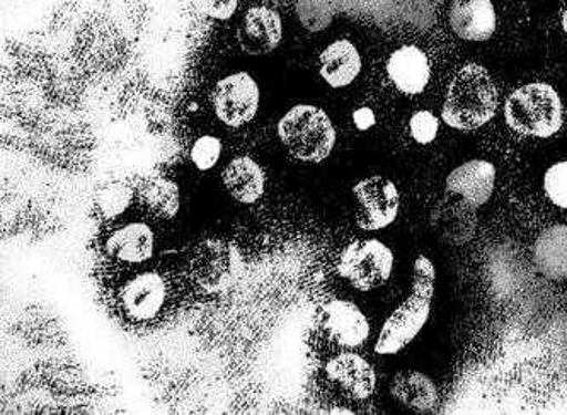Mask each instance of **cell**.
<instances>
[{"instance_id":"obj_18","label":"cell","mask_w":567,"mask_h":415,"mask_svg":"<svg viewBox=\"0 0 567 415\" xmlns=\"http://www.w3.org/2000/svg\"><path fill=\"white\" fill-rule=\"evenodd\" d=\"M225 189L243 205H252L261 198L266 188V176L251 157L234 158L221 174Z\"/></svg>"},{"instance_id":"obj_25","label":"cell","mask_w":567,"mask_h":415,"mask_svg":"<svg viewBox=\"0 0 567 415\" xmlns=\"http://www.w3.org/2000/svg\"><path fill=\"white\" fill-rule=\"evenodd\" d=\"M544 189L554 205L567 210V160L549 167L544 177Z\"/></svg>"},{"instance_id":"obj_26","label":"cell","mask_w":567,"mask_h":415,"mask_svg":"<svg viewBox=\"0 0 567 415\" xmlns=\"http://www.w3.org/2000/svg\"><path fill=\"white\" fill-rule=\"evenodd\" d=\"M411 135L421 145L431 144L439 135L440 123L430 111H417L410 122Z\"/></svg>"},{"instance_id":"obj_12","label":"cell","mask_w":567,"mask_h":415,"mask_svg":"<svg viewBox=\"0 0 567 415\" xmlns=\"http://www.w3.org/2000/svg\"><path fill=\"white\" fill-rule=\"evenodd\" d=\"M326 376L351 401H367L377 388V375L369 361L354 353H341L326 364Z\"/></svg>"},{"instance_id":"obj_8","label":"cell","mask_w":567,"mask_h":415,"mask_svg":"<svg viewBox=\"0 0 567 415\" xmlns=\"http://www.w3.org/2000/svg\"><path fill=\"white\" fill-rule=\"evenodd\" d=\"M358 203L357 225L361 230L375 232L388 228L398 218L401 196L392 180L383 176H370L353 188Z\"/></svg>"},{"instance_id":"obj_27","label":"cell","mask_w":567,"mask_h":415,"mask_svg":"<svg viewBox=\"0 0 567 415\" xmlns=\"http://www.w3.org/2000/svg\"><path fill=\"white\" fill-rule=\"evenodd\" d=\"M196 6L208 18L227 21L236 14L239 0H196Z\"/></svg>"},{"instance_id":"obj_9","label":"cell","mask_w":567,"mask_h":415,"mask_svg":"<svg viewBox=\"0 0 567 415\" xmlns=\"http://www.w3.org/2000/svg\"><path fill=\"white\" fill-rule=\"evenodd\" d=\"M215 114L224 125L239 128L255 120L259 107V87L246 72L221 79L212 92Z\"/></svg>"},{"instance_id":"obj_28","label":"cell","mask_w":567,"mask_h":415,"mask_svg":"<svg viewBox=\"0 0 567 415\" xmlns=\"http://www.w3.org/2000/svg\"><path fill=\"white\" fill-rule=\"evenodd\" d=\"M563 30L567 34V11L563 14Z\"/></svg>"},{"instance_id":"obj_21","label":"cell","mask_w":567,"mask_h":415,"mask_svg":"<svg viewBox=\"0 0 567 415\" xmlns=\"http://www.w3.org/2000/svg\"><path fill=\"white\" fill-rule=\"evenodd\" d=\"M142 206L148 214L169 220L179 211V188L166 177H148L138 189Z\"/></svg>"},{"instance_id":"obj_3","label":"cell","mask_w":567,"mask_h":415,"mask_svg":"<svg viewBox=\"0 0 567 415\" xmlns=\"http://www.w3.org/2000/svg\"><path fill=\"white\" fill-rule=\"evenodd\" d=\"M436 272L430 259L420 256L414 264L413 290L410 297L385 320L375 353L380 356L398 354L420 334L431 312V300L435 293Z\"/></svg>"},{"instance_id":"obj_15","label":"cell","mask_w":567,"mask_h":415,"mask_svg":"<svg viewBox=\"0 0 567 415\" xmlns=\"http://www.w3.org/2000/svg\"><path fill=\"white\" fill-rule=\"evenodd\" d=\"M388 74L399 92L417 96L430 84L431 66L417 46L405 44L389 56Z\"/></svg>"},{"instance_id":"obj_5","label":"cell","mask_w":567,"mask_h":415,"mask_svg":"<svg viewBox=\"0 0 567 415\" xmlns=\"http://www.w3.org/2000/svg\"><path fill=\"white\" fill-rule=\"evenodd\" d=\"M281 144L302 163L319 164L331 155L336 129L324 110L310 104L291 107L278 123Z\"/></svg>"},{"instance_id":"obj_20","label":"cell","mask_w":567,"mask_h":415,"mask_svg":"<svg viewBox=\"0 0 567 415\" xmlns=\"http://www.w3.org/2000/svg\"><path fill=\"white\" fill-rule=\"evenodd\" d=\"M391 395L405 408L430 412L439 404V390L424 373L405 370L399 372L391 382Z\"/></svg>"},{"instance_id":"obj_17","label":"cell","mask_w":567,"mask_h":415,"mask_svg":"<svg viewBox=\"0 0 567 415\" xmlns=\"http://www.w3.org/2000/svg\"><path fill=\"white\" fill-rule=\"evenodd\" d=\"M534 264L547 280H566L567 225H554L538 236L534 243Z\"/></svg>"},{"instance_id":"obj_2","label":"cell","mask_w":567,"mask_h":415,"mask_svg":"<svg viewBox=\"0 0 567 415\" xmlns=\"http://www.w3.org/2000/svg\"><path fill=\"white\" fill-rule=\"evenodd\" d=\"M496 84L480 63H467L453 75L442 107V118L450 128L472 132L487 125L497 110Z\"/></svg>"},{"instance_id":"obj_14","label":"cell","mask_w":567,"mask_h":415,"mask_svg":"<svg viewBox=\"0 0 567 415\" xmlns=\"http://www.w3.org/2000/svg\"><path fill=\"white\" fill-rule=\"evenodd\" d=\"M449 21L453 33L472 43L491 40L497 28L496 9L491 0H453Z\"/></svg>"},{"instance_id":"obj_16","label":"cell","mask_w":567,"mask_h":415,"mask_svg":"<svg viewBox=\"0 0 567 415\" xmlns=\"http://www.w3.org/2000/svg\"><path fill=\"white\" fill-rule=\"evenodd\" d=\"M319 72L332 89L353 84L361 72V56L351 41L338 40L319 56Z\"/></svg>"},{"instance_id":"obj_1","label":"cell","mask_w":567,"mask_h":415,"mask_svg":"<svg viewBox=\"0 0 567 415\" xmlns=\"http://www.w3.org/2000/svg\"><path fill=\"white\" fill-rule=\"evenodd\" d=\"M496 169L487 160H471L453 169L445 180L443 198L431 211L436 236L452 246L471 242L477 228V210L493 196Z\"/></svg>"},{"instance_id":"obj_24","label":"cell","mask_w":567,"mask_h":415,"mask_svg":"<svg viewBox=\"0 0 567 415\" xmlns=\"http://www.w3.org/2000/svg\"><path fill=\"white\" fill-rule=\"evenodd\" d=\"M221 154V142L217 136L203 135L193 144L192 160L198 170H210L217 166Z\"/></svg>"},{"instance_id":"obj_11","label":"cell","mask_w":567,"mask_h":415,"mask_svg":"<svg viewBox=\"0 0 567 415\" xmlns=\"http://www.w3.org/2000/svg\"><path fill=\"white\" fill-rule=\"evenodd\" d=\"M236 37L244 53L265 56L280 46L284 40V22L275 9L258 6L244 14Z\"/></svg>"},{"instance_id":"obj_23","label":"cell","mask_w":567,"mask_h":415,"mask_svg":"<svg viewBox=\"0 0 567 415\" xmlns=\"http://www.w3.org/2000/svg\"><path fill=\"white\" fill-rule=\"evenodd\" d=\"M297 14L306 30L322 31L329 27L332 19L331 2L329 0H299Z\"/></svg>"},{"instance_id":"obj_4","label":"cell","mask_w":567,"mask_h":415,"mask_svg":"<svg viewBox=\"0 0 567 415\" xmlns=\"http://www.w3.org/2000/svg\"><path fill=\"white\" fill-rule=\"evenodd\" d=\"M505 118L509 128L519 135L549 138L563 126V101L553 85L532 82L509 94Z\"/></svg>"},{"instance_id":"obj_13","label":"cell","mask_w":567,"mask_h":415,"mask_svg":"<svg viewBox=\"0 0 567 415\" xmlns=\"http://www.w3.org/2000/svg\"><path fill=\"white\" fill-rule=\"evenodd\" d=\"M166 302V283L157 272H144L126 281L120 291V305L130 319L145 322L157 317Z\"/></svg>"},{"instance_id":"obj_19","label":"cell","mask_w":567,"mask_h":415,"mask_svg":"<svg viewBox=\"0 0 567 415\" xmlns=\"http://www.w3.org/2000/svg\"><path fill=\"white\" fill-rule=\"evenodd\" d=\"M106 252L116 261L142 264L154 253V234L145 224H128L111 234Z\"/></svg>"},{"instance_id":"obj_6","label":"cell","mask_w":567,"mask_h":415,"mask_svg":"<svg viewBox=\"0 0 567 415\" xmlns=\"http://www.w3.org/2000/svg\"><path fill=\"white\" fill-rule=\"evenodd\" d=\"M394 253L375 239L354 240L339 256L338 272L354 290L373 291L391 280Z\"/></svg>"},{"instance_id":"obj_7","label":"cell","mask_w":567,"mask_h":415,"mask_svg":"<svg viewBox=\"0 0 567 415\" xmlns=\"http://www.w3.org/2000/svg\"><path fill=\"white\" fill-rule=\"evenodd\" d=\"M240 256L233 243L208 239L199 242L189 258V276L205 293L227 290L237 280Z\"/></svg>"},{"instance_id":"obj_10","label":"cell","mask_w":567,"mask_h":415,"mask_svg":"<svg viewBox=\"0 0 567 415\" xmlns=\"http://www.w3.org/2000/svg\"><path fill=\"white\" fill-rule=\"evenodd\" d=\"M317 328L326 341L339 347H358L370 335L365 313L347 300H331L322 305L319 310Z\"/></svg>"},{"instance_id":"obj_22","label":"cell","mask_w":567,"mask_h":415,"mask_svg":"<svg viewBox=\"0 0 567 415\" xmlns=\"http://www.w3.org/2000/svg\"><path fill=\"white\" fill-rule=\"evenodd\" d=\"M132 186L126 180L111 177V179L97 184L93 201L101 217L106 218V220H113V218L125 214L126 208L132 203Z\"/></svg>"}]
</instances>
